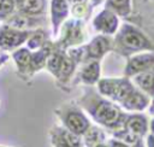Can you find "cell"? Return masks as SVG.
Listing matches in <instances>:
<instances>
[{
  "instance_id": "6da1fadb",
  "label": "cell",
  "mask_w": 154,
  "mask_h": 147,
  "mask_svg": "<svg viewBox=\"0 0 154 147\" xmlns=\"http://www.w3.org/2000/svg\"><path fill=\"white\" fill-rule=\"evenodd\" d=\"M77 104L99 125L108 130L122 128L128 114L114 101L105 98L97 90H95L93 86H87V88L83 89V93L77 100Z\"/></svg>"
},
{
  "instance_id": "7a4b0ae2",
  "label": "cell",
  "mask_w": 154,
  "mask_h": 147,
  "mask_svg": "<svg viewBox=\"0 0 154 147\" xmlns=\"http://www.w3.org/2000/svg\"><path fill=\"white\" fill-rule=\"evenodd\" d=\"M112 40V51L123 57H130L135 53L153 51V42L138 28L132 24L124 23L116 33Z\"/></svg>"
},
{
  "instance_id": "3957f363",
  "label": "cell",
  "mask_w": 154,
  "mask_h": 147,
  "mask_svg": "<svg viewBox=\"0 0 154 147\" xmlns=\"http://www.w3.org/2000/svg\"><path fill=\"white\" fill-rule=\"evenodd\" d=\"M54 112L60 119L63 127L76 135L82 136L90 125L88 117L77 102H64L57 107Z\"/></svg>"
},
{
  "instance_id": "277c9868",
  "label": "cell",
  "mask_w": 154,
  "mask_h": 147,
  "mask_svg": "<svg viewBox=\"0 0 154 147\" xmlns=\"http://www.w3.org/2000/svg\"><path fill=\"white\" fill-rule=\"evenodd\" d=\"M96 84L97 92L116 104H120L135 89L132 82L125 76L118 78H100Z\"/></svg>"
},
{
  "instance_id": "5b68a950",
  "label": "cell",
  "mask_w": 154,
  "mask_h": 147,
  "mask_svg": "<svg viewBox=\"0 0 154 147\" xmlns=\"http://www.w3.org/2000/svg\"><path fill=\"white\" fill-rule=\"evenodd\" d=\"M85 37H87V33L84 29L83 20L77 18L70 19L63 24L60 37L59 41L57 42V46L66 51L67 48L76 47L83 43Z\"/></svg>"
},
{
  "instance_id": "8992f818",
  "label": "cell",
  "mask_w": 154,
  "mask_h": 147,
  "mask_svg": "<svg viewBox=\"0 0 154 147\" xmlns=\"http://www.w3.org/2000/svg\"><path fill=\"white\" fill-rule=\"evenodd\" d=\"M154 67V53L153 51H147L138 54L130 55L125 69H124V76L125 77H132L137 74L153 70Z\"/></svg>"
},
{
  "instance_id": "52a82bcc",
  "label": "cell",
  "mask_w": 154,
  "mask_h": 147,
  "mask_svg": "<svg viewBox=\"0 0 154 147\" xmlns=\"http://www.w3.org/2000/svg\"><path fill=\"white\" fill-rule=\"evenodd\" d=\"M31 30H19L10 25L0 28V48L4 51H12L22 46L29 37Z\"/></svg>"
},
{
  "instance_id": "ba28073f",
  "label": "cell",
  "mask_w": 154,
  "mask_h": 147,
  "mask_svg": "<svg viewBox=\"0 0 154 147\" xmlns=\"http://www.w3.org/2000/svg\"><path fill=\"white\" fill-rule=\"evenodd\" d=\"M49 141L53 147H83L82 136L76 135L63 125H54L49 129Z\"/></svg>"
},
{
  "instance_id": "9c48e42d",
  "label": "cell",
  "mask_w": 154,
  "mask_h": 147,
  "mask_svg": "<svg viewBox=\"0 0 154 147\" xmlns=\"http://www.w3.org/2000/svg\"><path fill=\"white\" fill-rule=\"evenodd\" d=\"M85 49V61L88 60H100L102 57L112 51V39L109 35H97L90 40L88 45L84 46Z\"/></svg>"
},
{
  "instance_id": "30bf717a",
  "label": "cell",
  "mask_w": 154,
  "mask_h": 147,
  "mask_svg": "<svg viewBox=\"0 0 154 147\" xmlns=\"http://www.w3.org/2000/svg\"><path fill=\"white\" fill-rule=\"evenodd\" d=\"M118 16L108 8L100 11L93 20V27L102 35H113L118 30Z\"/></svg>"
},
{
  "instance_id": "8fae6325",
  "label": "cell",
  "mask_w": 154,
  "mask_h": 147,
  "mask_svg": "<svg viewBox=\"0 0 154 147\" xmlns=\"http://www.w3.org/2000/svg\"><path fill=\"white\" fill-rule=\"evenodd\" d=\"M150 104V96H148L142 90L135 88L119 105L122 108L134 112H141L146 110Z\"/></svg>"
},
{
  "instance_id": "7c38bea8",
  "label": "cell",
  "mask_w": 154,
  "mask_h": 147,
  "mask_svg": "<svg viewBox=\"0 0 154 147\" xmlns=\"http://www.w3.org/2000/svg\"><path fill=\"white\" fill-rule=\"evenodd\" d=\"M70 2L69 0H52L51 2V23L53 34L57 35L61 24L69 16Z\"/></svg>"
},
{
  "instance_id": "4fadbf2b",
  "label": "cell",
  "mask_w": 154,
  "mask_h": 147,
  "mask_svg": "<svg viewBox=\"0 0 154 147\" xmlns=\"http://www.w3.org/2000/svg\"><path fill=\"white\" fill-rule=\"evenodd\" d=\"M122 128L144 137L149 130V122L143 113H128Z\"/></svg>"
},
{
  "instance_id": "5bb4252c",
  "label": "cell",
  "mask_w": 154,
  "mask_h": 147,
  "mask_svg": "<svg viewBox=\"0 0 154 147\" xmlns=\"http://www.w3.org/2000/svg\"><path fill=\"white\" fill-rule=\"evenodd\" d=\"M54 45L51 41H46L38 49H35V52L30 53V64H29V69H30V75L31 77L34 76L35 72L40 71L41 69L45 67L46 65V60L49 55V53L52 52Z\"/></svg>"
},
{
  "instance_id": "9a60e30c",
  "label": "cell",
  "mask_w": 154,
  "mask_h": 147,
  "mask_svg": "<svg viewBox=\"0 0 154 147\" xmlns=\"http://www.w3.org/2000/svg\"><path fill=\"white\" fill-rule=\"evenodd\" d=\"M100 60H88L83 63V66L78 72V81L85 86H94L100 80Z\"/></svg>"
},
{
  "instance_id": "2e32d148",
  "label": "cell",
  "mask_w": 154,
  "mask_h": 147,
  "mask_svg": "<svg viewBox=\"0 0 154 147\" xmlns=\"http://www.w3.org/2000/svg\"><path fill=\"white\" fill-rule=\"evenodd\" d=\"M5 24L19 30H32L34 28H38L41 25V20L36 16H26L23 13L11 14L7 19H5Z\"/></svg>"
},
{
  "instance_id": "e0dca14e",
  "label": "cell",
  "mask_w": 154,
  "mask_h": 147,
  "mask_svg": "<svg viewBox=\"0 0 154 147\" xmlns=\"http://www.w3.org/2000/svg\"><path fill=\"white\" fill-rule=\"evenodd\" d=\"M30 49L28 48H19L16 49L12 53V58L16 63L17 66V71L20 78L23 80H29L31 77L30 75V69H29V64H30Z\"/></svg>"
},
{
  "instance_id": "ac0fdd59",
  "label": "cell",
  "mask_w": 154,
  "mask_h": 147,
  "mask_svg": "<svg viewBox=\"0 0 154 147\" xmlns=\"http://www.w3.org/2000/svg\"><path fill=\"white\" fill-rule=\"evenodd\" d=\"M76 66H77V64L65 52V54L63 57V60H61V64H60V67H59V71H58V75L55 77L57 83L59 84L60 88H64L65 90H67L66 86L69 84L71 77L73 76Z\"/></svg>"
},
{
  "instance_id": "d6986e66",
  "label": "cell",
  "mask_w": 154,
  "mask_h": 147,
  "mask_svg": "<svg viewBox=\"0 0 154 147\" xmlns=\"http://www.w3.org/2000/svg\"><path fill=\"white\" fill-rule=\"evenodd\" d=\"M82 141H83V147H94L106 141V134L103 129H101L100 127L90 124L89 128L82 135Z\"/></svg>"
},
{
  "instance_id": "ffe728a7",
  "label": "cell",
  "mask_w": 154,
  "mask_h": 147,
  "mask_svg": "<svg viewBox=\"0 0 154 147\" xmlns=\"http://www.w3.org/2000/svg\"><path fill=\"white\" fill-rule=\"evenodd\" d=\"M112 134H113L114 139H118V140L123 141L129 147H146L144 141H143V136L137 135L135 133H131L129 130H125L123 128L112 130Z\"/></svg>"
},
{
  "instance_id": "44dd1931",
  "label": "cell",
  "mask_w": 154,
  "mask_h": 147,
  "mask_svg": "<svg viewBox=\"0 0 154 147\" xmlns=\"http://www.w3.org/2000/svg\"><path fill=\"white\" fill-rule=\"evenodd\" d=\"M19 13L26 16H38L42 14L46 10V1L45 0H22L18 5Z\"/></svg>"
},
{
  "instance_id": "7402d4cb",
  "label": "cell",
  "mask_w": 154,
  "mask_h": 147,
  "mask_svg": "<svg viewBox=\"0 0 154 147\" xmlns=\"http://www.w3.org/2000/svg\"><path fill=\"white\" fill-rule=\"evenodd\" d=\"M132 77H134V82L138 87V89L152 98L153 96V77H154L153 70H148V71L137 74Z\"/></svg>"
},
{
  "instance_id": "603a6c76",
  "label": "cell",
  "mask_w": 154,
  "mask_h": 147,
  "mask_svg": "<svg viewBox=\"0 0 154 147\" xmlns=\"http://www.w3.org/2000/svg\"><path fill=\"white\" fill-rule=\"evenodd\" d=\"M106 8L117 16L128 17L131 12V0H106Z\"/></svg>"
},
{
  "instance_id": "cb8c5ba5",
  "label": "cell",
  "mask_w": 154,
  "mask_h": 147,
  "mask_svg": "<svg viewBox=\"0 0 154 147\" xmlns=\"http://www.w3.org/2000/svg\"><path fill=\"white\" fill-rule=\"evenodd\" d=\"M47 34L45 30L42 29H35L31 30L29 37L26 39V45H28V49L30 51H35L38 49L46 41H47Z\"/></svg>"
},
{
  "instance_id": "d4e9b609",
  "label": "cell",
  "mask_w": 154,
  "mask_h": 147,
  "mask_svg": "<svg viewBox=\"0 0 154 147\" xmlns=\"http://www.w3.org/2000/svg\"><path fill=\"white\" fill-rule=\"evenodd\" d=\"M90 10H91V6L89 5L88 0H72L71 12L75 18L87 19L90 14Z\"/></svg>"
},
{
  "instance_id": "484cf974",
  "label": "cell",
  "mask_w": 154,
  "mask_h": 147,
  "mask_svg": "<svg viewBox=\"0 0 154 147\" xmlns=\"http://www.w3.org/2000/svg\"><path fill=\"white\" fill-rule=\"evenodd\" d=\"M16 4L13 0H0V20L7 19L14 11Z\"/></svg>"
},
{
  "instance_id": "4316f807",
  "label": "cell",
  "mask_w": 154,
  "mask_h": 147,
  "mask_svg": "<svg viewBox=\"0 0 154 147\" xmlns=\"http://www.w3.org/2000/svg\"><path fill=\"white\" fill-rule=\"evenodd\" d=\"M107 147H129V146L126 143H124L123 141L113 137V139L107 141Z\"/></svg>"
},
{
  "instance_id": "83f0119b",
  "label": "cell",
  "mask_w": 154,
  "mask_h": 147,
  "mask_svg": "<svg viewBox=\"0 0 154 147\" xmlns=\"http://www.w3.org/2000/svg\"><path fill=\"white\" fill-rule=\"evenodd\" d=\"M7 60V55H1L0 57V65L4 63V61H6Z\"/></svg>"
},
{
  "instance_id": "f1b7e54d",
  "label": "cell",
  "mask_w": 154,
  "mask_h": 147,
  "mask_svg": "<svg viewBox=\"0 0 154 147\" xmlns=\"http://www.w3.org/2000/svg\"><path fill=\"white\" fill-rule=\"evenodd\" d=\"M94 147H107V142L105 141V142H101V143H99V145H96V146H94Z\"/></svg>"
},
{
  "instance_id": "f546056e",
  "label": "cell",
  "mask_w": 154,
  "mask_h": 147,
  "mask_svg": "<svg viewBox=\"0 0 154 147\" xmlns=\"http://www.w3.org/2000/svg\"><path fill=\"white\" fill-rule=\"evenodd\" d=\"M90 1H91V4H93V5H99L102 0H90Z\"/></svg>"
},
{
  "instance_id": "4dcf8cb0",
  "label": "cell",
  "mask_w": 154,
  "mask_h": 147,
  "mask_svg": "<svg viewBox=\"0 0 154 147\" xmlns=\"http://www.w3.org/2000/svg\"><path fill=\"white\" fill-rule=\"evenodd\" d=\"M0 147H7V146H0Z\"/></svg>"
}]
</instances>
